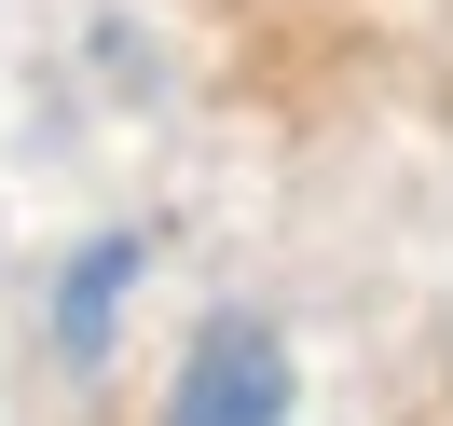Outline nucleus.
I'll return each mask as SVG.
<instances>
[{"label":"nucleus","mask_w":453,"mask_h":426,"mask_svg":"<svg viewBox=\"0 0 453 426\" xmlns=\"http://www.w3.org/2000/svg\"><path fill=\"white\" fill-rule=\"evenodd\" d=\"M138 275H151V234H138V221L83 234V248L56 261V289H42V330H56V358H69V371H111V344H124V303H138Z\"/></svg>","instance_id":"obj_2"},{"label":"nucleus","mask_w":453,"mask_h":426,"mask_svg":"<svg viewBox=\"0 0 453 426\" xmlns=\"http://www.w3.org/2000/svg\"><path fill=\"white\" fill-rule=\"evenodd\" d=\"M288 413H303V358H288L275 316L261 303L193 316V344L165 371V426H288Z\"/></svg>","instance_id":"obj_1"}]
</instances>
